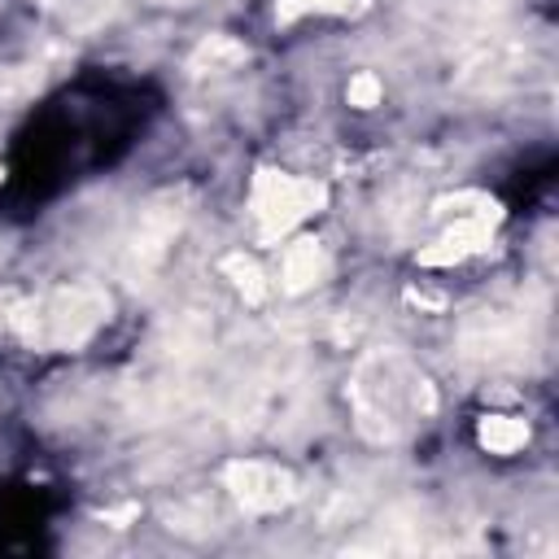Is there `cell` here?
<instances>
[{"instance_id": "cell-3", "label": "cell", "mask_w": 559, "mask_h": 559, "mask_svg": "<svg viewBox=\"0 0 559 559\" xmlns=\"http://www.w3.org/2000/svg\"><path fill=\"white\" fill-rule=\"evenodd\" d=\"M328 205V188L319 179H297L284 170H258L253 188H249V210L258 218V240L271 245L284 231H293L301 218H310L314 210Z\"/></svg>"}, {"instance_id": "cell-2", "label": "cell", "mask_w": 559, "mask_h": 559, "mask_svg": "<svg viewBox=\"0 0 559 559\" xmlns=\"http://www.w3.org/2000/svg\"><path fill=\"white\" fill-rule=\"evenodd\" d=\"M109 319V297L96 284H66L31 301H13L9 323L35 349H79Z\"/></svg>"}, {"instance_id": "cell-11", "label": "cell", "mask_w": 559, "mask_h": 559, "mask_svg": "<svg viewBox=\"0 0 559 559\" xmlns=\"http://www.w3.org/2000/svg\"><path fill=\"white\" fill-rule=\"evenodd\" d=\"M223 275L236 284V293H240L249 306H262L266 280H262V266H258L249 253H227V258H223Z\"/></svg>"}, {"instance_id": "cell-15", "label": "cell", "mask_w": 559, "mask_h": 559, "mask_svg": "<svg viewBox=\"0 0 559 559\" xmlns=\"http://www.w3.org/2000/svg\"><path fill=\"white\" fill-rule=\"evenodd\" d=\"M0 179H4V170H0Z\"/></svg>"}, {"instance_id": "cell-4", "label": "cell", "mask_w": 559, "mask_h": 559, "mask_svg": "<svg viewBox=\"0 0 559 559\" xmlns=\"http://www.w3.org/2000/svg\"><path fill=\"white\" fill-rule=\"evenodd\" d=\"M223 485H227V493H231L245 511H253V515L280 511V507H288V502L297 498L293 472L280 467V463H266V459H231V463L223 467Z\"/></svg>"}, {"instance_id": "cell-7", "label": "cell", "mask_w": 559, "mask_h": 559, "mask_svg": "<svg viewBox=\"0 0 559 559\" xmlns=\"http://www.w3.org/2000/svg\"><path fill=\"white\" fill-rule=\"evenodd\" d=\"M463 345L485 362H502V358H515V349H524V332H520V319L511 314H480L476 323H467Z\"/></svg>"}, {"instance_id": "cell-10", "label": "cell", "mask_w": 559, "mask_h": 559, "mask_svg": "<svg viewBox=\"0 0 559 559\" xmlns=\"http://www.w3.org/2000/svg\"><path fill=\"white\" fill-rule=\"evenodd\" d=\"M249 57L245 44H236L231 35H205L192 52V70H227V66H240Z\"/></svg>"}, {"instance_id": "cell-1", "label": "cell", "mask_w": 559, "mask_h": 559, "mask_svg": "<svg viewBox=\"0 0 559 559\" xmlns=\"http://www.w3.org/2000/svg\"><path fill=\"white\" fill-rule=\"evenodd\" d=\"M349 406H354V428L371 445H393L402 441L415 424L432 419L437 393L428 376L397 349H371L349 380Z\"/></svg>"}, {"instance_id": "cell-8", "label": "cell", "mask_w": 559, "mask_h": 559, "mask_svg": "<svg viewBox=\"0 0 559 559\" xmlns=\"http://www.w3.org/2000/svg\"><path fill=\"white\" fill-rule=\"evenodd\" d=\"M332 271L328 262V249L314 240V236H301L284 249V266H280V280H284V293H306L314 284H323Z\"/></svg>"}, {"instance_id": "cell-6", "label": "cell", "mask_w": 559, "mask_h": 559, "mask_svg": "<svg viewBox=\"0 0 559 559\" xmlns=\"http://www.w3.org/2000/svg\"><path fill=\"white\" fill-rule=\"evenodd\" d=\"M498 218H502V210L493 201L472 210V214H463V218H454V227H445L428 249H419V266H454V262L480 253L489 245Z\"/></svg>"}, {"instance_id": "cell-13", "label": "cell", "mask_w": 559, "mask_h": 559, "mask_svg": "<svg viewBox=\"0 0 559 559\" xmlns=\"http://www.w3.org/2000/svg\"><path fill=\"white\" fill-rule=\"evenodd\" d=\"M380 96H384V83H380L371 70L354 74V79H349V87H345V100H349L354 109H376V105H380Z\"/></svg>"}, {"instance_id": "cell-9", "label": "cell", "mask_w": 559, "mask_h": 559, "mask_svg": "<svg viewBox=\"0 0 559 559\" xmlns=\"http://www.w3.org/2000/svg\"><path fill=\"white\" fill-rule=\"evenodd\" d=\"M476 441L489 450V454H515L528 445V424L515 419V415H485L476 424Z\"/></svg>"}, {"instance_id": "cell-14", "label": "cell", "mask_w": 559, "mask_h": 559, "mask_svg": "<svg viewBox=\"0 0 559 559\" xmlns=\"http://www.w3.org/2000/svg\"><path fill=\"white\" fill-rule=\"evenodd\" d=\"M140 515V507H118V511H100V520L105 524H114V528H122L127 520H135Z\"/></svg>"}, {"instance_id": "cell-12", "label": "cell", "mask_w": 559, "mask_h": 559, "mask_svg": "<svg viewBox=\"0 0 559 559\" xmlns=\"http://www.w3.org/2000/svg\"><path fill=\"white\" fill-rule=\"evenodd\" d=\"M345 9H349V0H275V22L288 26L306 13H345Z\"/></svg>"}, {"instance_id": "cell-5", "label": "cell", "mask_w": 559, "mask_h": 559, "mask_svg": "<svg viewBox=\"0 0 559 559\" xmlns=\"http://www.w3.org/2000/svg\"><path fill=\"white\" fill-rule=\"evenodd\" d=\"M179 227H183V205H179V197H162V201L144 205L140 223H135V236H131V271H135V275L157 271V266L166 262V253H170Z\"/></svg>"}]
</instances>
